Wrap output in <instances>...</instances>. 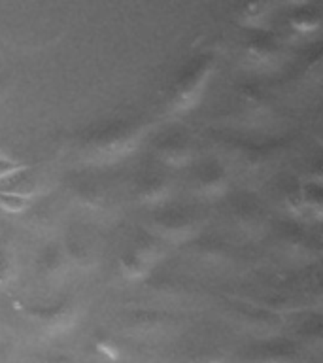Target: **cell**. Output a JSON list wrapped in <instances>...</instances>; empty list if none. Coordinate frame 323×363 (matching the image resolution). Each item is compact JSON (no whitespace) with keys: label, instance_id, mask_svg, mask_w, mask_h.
<instances>
[{"label":"cell","instance_id":"1","mask_svg":"<svg viewBox=\"0 0 323 363\" xmlns=\"http://www.w3.org/2000/svg\"><path fill=\"white\" fill-rule=\"evenodd\" d=\"M0 206L8 212H21L27 206V197L13 195V193H0Z\"/></svg>","mask_w":323,"mask_h":363},{"label":"cell","instance_id":"2","mask_svg":"<svg viewBox=\"0 0 323 363\" xmlns=\"http://www.w3.org/2000/svg\"><path fill=\"white\" fill-rule=\"evenodd\" d=\"M23 169H25V167H23L21 163H17V161H11V159L0 155V178L16 174V172H19V170Z\"/></svg>","mask_w":323,"mask_h":363}]
</instances>
